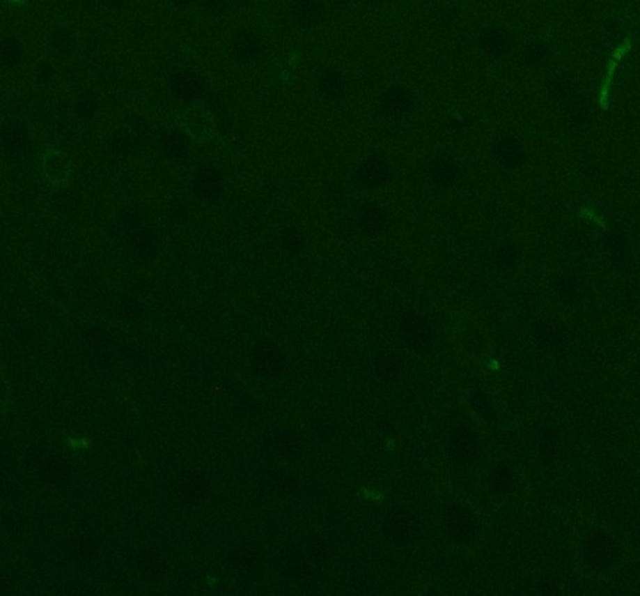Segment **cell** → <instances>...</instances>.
<instances>
[{"instance_id":"cell-2","label":"cell","mask_w":640,"mask_h":596,"mask_svg":"<svg viewBox=\"0 0 640 596\" xmlns=\"http://www.w3.org/2000/svg\"><path fill=\"white\" fill-rule=\"evenodd\" d=\"M224 190V178L214 169L201 170L194 181V191L204 200H212L219 196Z\"/></svg>"},{"instance_id":"cell-3","label":"cell","mask_w":640,"mask_h":596,"mask_svg":"<svg viewBox=\"0 0 640 596\" xmlns=\"http://www.w3.org/2000/svg\"><path fill=\"white\" fill-rule=\"evenodd\" d=\"M359 179L370 188L384 187L390 179V170L383 160L370 158L359 167Z\"/></svg>"},{"instance_id":"cell-10","label":"cell","mask_w":640,"mask_h":596,"mask_svg":"<svg viewBox=\"0 0 640 596\" xmlns=\"http://www.w3.org/2000/svg\"><path fill=\"white\" fill-rule=\"evenodd\" d=\"M3 145L9 153H21L27 145L26 128L18 123H10L3 130Z\"/></svg>"},{"instance_id":"cell-5","label":"cell","mask_w":640,"mask_h":596,"mask_svg":"<svg viewBox=\"0 0 640 596\" xmlns=\"http://www.w3.org/2000/svg\"><path fill=\"white\" fill-rule=\"evenodd\" d=\"M231 48L237 59L249 60L256 57L259 51H261V42H259L258 36L253 35L252 31H240V33L234 36Z\"/></svg>"},{"instance_id":"cell-18","label":"cell","mask_w":640,"mask_h":596,"mask_svg":"<svg viewBox=\"0 0 640 596\" xmlns=\"http://www.w3.org/2000/svg\"><path fill=\"white\" fill-rule=\"evenodd\" d=\"M285 240H286L288 247H298V246L301 245V237H299V234H298L297 231H294V230L286 233V238H285Z\"/></svg>"},{"instance_id":"cell-4","label":"cell","mask_w":640,"mask_h":596,"mask_svg":"<svg viewBox=\"0 0 640 596\" xmlns=\"http://www.w3.org/2000/svg\"><path fill=\"white\" fill-rule=\"evenodd\" d=\"M70 169V161L68 155H64L60 151H49L43 157V170L45 175L54 182L60 183L68 179V173Z\"/></svg>"},{"instance_id":"cell-13","label":"cell","mask_w":640,"mask_h":596,"mask_svg":"<svg viewBox=\"0 0 640 596\" xmlns=\"http://www.w3.org/2000/svg\"><path fill=\"white\" fill-rule=\"evenodd\" d=\"M344 78L337 70H328L320 79V90L325 95L329 97V99H337V97H340L344 93Z\"/></svg>"},{"instance_id":"cell-12","label":"cell","mask_w":640,"mask_h":596,"mask_svg":"<svg viewBox=\"0 0 640 596\" xmlns=\"http://www.w3.org/2000/svg\"><path fill=\"white\" fill-rule=\"evenodd\" d=\"M162 146H164V153L173 158H182L188 154L189 151V140L185 135L171 132L164 136L162 140Z\"/></svg>"},{"instance_id":"cell-11","label":"cell","mask_w":640,"mask_h":596,"mask_svg":"<svg viewBox=\"0 0 640 596\" xmlns=\"http://www.w3.org/2000/svg\"><path fill=\"white\" fill-rule=\"evenodd\" d=\"M359 227L366 234H377L386 227V216L377 208H366L361 213Z\"/></svg>"},{"instance_id":"cell-16","label":"cell","mask_w":640,"mask_h":596,"mask_svg":"<svg viewBox=\"0 0 640 596\" xmlns=\"http://www.w3.org/2000/svg\"><path fill=\"white\" fill-rule=\"evenodd\" d=\"M76 111H78L79 115L90 118L97 111V100L93 95H84L81 97V100L76 103Z\"/></svg>"},{"instance_id":"cell-21","label":"cell","mask_w":640,"mask_h":596,"mask_svg":"<svg viewBox=\"0 0 640 596\" xmlns=\"http://www.w3.org/2000/svg\"><path fill=\"white\" fill-rule=\"evenodd\" d=\"M238 2H243V0H238Z\"/></svg>"},{"instance_id":"cell-1","label":"cell","mask_w":640,"mask_h":596,"mask_svg":"<svg viewBox=\"0 0 640 596\" xmlns=\"http://www.w3.org/2000/svg\"><path fill=\"white\" fill-rule=\"evenodd\" d=\"M182 125L197 140H208L214 135V121L210 112L201 107H189L182 115Z\"/></svg>"},{"instance_id":"cell-7","label":"cell","mask_w":640,"mask_h":596,"mask_svg":"<svg viewBox=\"0 0 640 596\" xmlns=\"http://www.w3.org/2000/svg\"><path fill=\"white\" fill-rule=\"evenodd\" d=\"M173 91L183 100H195L198 99L203 91V84L197 77H194V75L182 73L178 75L175 81H173Z\"/></svg>"},{"instance_id":"cell-20","label":"cell","mask_w":640,"mask_h":596,"mask_svg":"<svg viewBox=\"0 0 640 596\" xmlns=\"http://www.w3.org/2000/svg\"><path fill=\"white\" fill-rule=\"evenodd\" d=\"M171 2L175 3L176 6H179V8H185V6L192 3V0H171Z\"/></svg>"},{"instance_id":"cell-8","label":"cell","mask_w":640,"mask_h":596,"mask_svg":"<svg viewBox=\"0 0 640 596\" xmlns=\"http://www.w3.org/2000/svg\"><path fill=\"white\" fill-rule=\"evenodd\" d=\"M413 100L408 93L403 90H389L383 95V111L392 116L404 115L409 111Z\"/></svg>"},{"instance_id":"cell-6","label":"cell","mask_w":640,"mask_h":596,"mask_svg":"<svg viewBox=\"0 0 640 596\" xmlns=\"http://www.w3.org/2000/svg\"><path fill=\"white\" fill-rule=\"evenodd\" d=\"M432 179L442 188H450L458 178V167L450 157H439L433 161L430 169Z\"/></svg>"},{"instance_id":"cell-15","label":"cell","mask_w":640,"mask_h":596,"mask_svg":"<svg viewBox=\"0 0 640 596\" xmlns=\"http://www.w3.org/2000/svg\"><path fill=\"white\" fill-rule=\"evenodd\" d=\"M21 45L19 42L14 38H6L2 43V59L8 64V66H13V64H17L21 59Z\"/></svg>"},{"instance_id":"cell-9","label":"cell","mask_w":640,"mask_h":596,"mask_svg":"<svg viewBox=\"0 0 640 596\" xmlns=\"http://www.w3.org/2000/svg\"><path fill=\"white\" fill-rule=\"evenodd\" d=\"M294 17L302 26H314L322 20V8L318 0H298L294 6Z\"/></svg>"},{"instance_id":"cell-14","label":"cell","mask_w":640,"mask_h":596,"mask_svg":"<svg viewBox=\"0 0 640 596\" xmlns=\"http://www.w3.org/2000/svg\"><path fill=\"white\" fill-rule=\"evenodd\" d=\"M51 47L54 51L61 54L63 57H68L73 51V38L68 30H60L57 33H54L51 39Z\"/></svg>"},{"instance_id":"cell-17","label":"cell","mask_w":640,"mask_h":596,"mask_svg":"<svg viewBox=\"0 0 640 596\" xmlns=\"http://www.w3.org/2000/svg\"><path fill=\"white\" fill-rule=\"evenodd\" d=\"M204 6L212 14H219L225 9V0H204Z\"/></svg>"},{"instance_id":"cell-19","label":"cell","mask_w":640,"mask_h":596,"mask_svg":"<svg viewBox=\"0 0 640 596\" xmlns=\"http://www.w3.org/2000/svg\"><path fill=\"white\" fill-rule=\"evenodd\" d=\"M103 5L109 9H119L125 5L127 0H102Z\"/></svg>"}]
</instances>
